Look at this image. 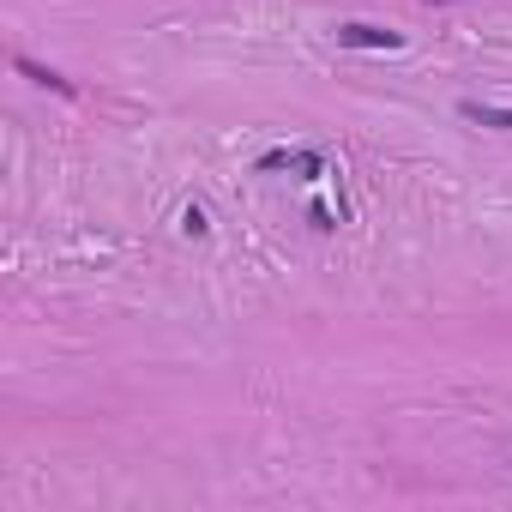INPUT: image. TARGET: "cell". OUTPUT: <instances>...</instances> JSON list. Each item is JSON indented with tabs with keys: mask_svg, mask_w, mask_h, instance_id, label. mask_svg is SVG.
I'll list each match as a JSON object with an SVG mask.
<instances>
[{
	"mask_svg": "<svg viewBox=\"0 0 512 512\" xmlns=\"http://www.w3.org/2000/svg\"><path fill=\"white\" fill-rule=\"evenodd\" d=\"M338 49H368V55H392V49H404V31H386V25L350 19V25H338Z\"/></svg>",
	"mask_w": 512,
	"mask_h": 512,
	"instance_id": "cell-1",
	"label": "cell"
},
{
	"mask_svg": "<svg viewBox=\"0 0 512 512\" xmlns=\"http://www.w3.org/2000/svg\"><path fill=\"white\" fill-rule=\"evenodd\" d=\"M278 169H290V175H302V181H320V175H326V157H320V151H266V157H260V175H278Z\"/></svg>",
	"mask_w": 512,
	"mask_h": 512,
	"instance_id": "cell-2",
	"label": "cell"
},
{
	"mask_svg": "<svg viewBox=\"0 0 512 512\" xmlns=\"http://www.w3.org/2000/svg\"><path fill=\"white\" fill-rule=\"evenodd\" d=\"M13 67H19V73H25L31 85H43V91H55V97H79V91H73V79H61L55 67H43V61H31V55H13Z\"/></svg>",
	"mask_w": 512,
	"mask_h": 512,
	"instance_id": "cell-3",
	"label": "cell"
},
{
	"mask_svg": "<svg viewBox=\"0 0 512 512\" xmlns=\"http://www.w3.org/2000/svg\"><path fill=\"white\" fill-rule=\"evenodd\" d=\"M458 115H464L470 127H494V133H512V109H494V103H476V97H464V103H458Z\"/></svg>",
	"mask_w": 512,
	"mask_h": 512,
	"instance_id": "cell-4",
	"label": "cell"
},
{
	"mask_svg": "<svg viewBox=\"0 0 512 512\" xmlns=\"http://www.w3.org/2000/svg\"><path fill=\"white\" fill-rule=\"evenodd\" d=\"M181 229H187V235H205L211 223H205V211H199V205H187V211H181Z\"/></svg>",
	"mask_w": 512,
	"mask_h": 512,
	"instance_id": "cell-5",
	"label": "cell"
},
{
	"mask_svg": "<svg viewBox=\"0 0 512 512\" xmlns=\"http://www.w3.org/2000/svg\"><path fill=\"white\" fill-rule=\"evenodd\" d=\"M308 223H314V229H320V235H332V229H338V223H332V211H326V205H314V211H308Z\"/></svg>",
	"mask_w": 512,
	"mask_h": 512,
	"instance_id": "cell-6",
	"label": "cell"
},
{
	"mask_svg": "<svg viewBox=\"0 0 512 512\" xmlns=\"http://www.w3.org/2000/svg\"><path fill=\"white\" fill-rule=\"evenodd\" d=\"M422 7H446V0H422Z\"/></svg>",
	"mask_w": 512,
	"mask_h": 512,
	"instance_id": "cell-7",
	"label": "cell"
}]
</instances>
